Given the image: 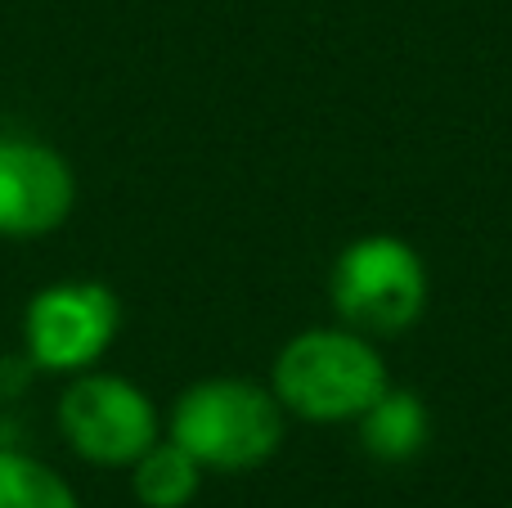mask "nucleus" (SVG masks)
I'll list each match as a JSON object with an SVG mask.
<instances>
[{
	"mask_svg": "<svg viewBox=\"0 0 512 508\" xmlns=\"http://www.w3.org/2000/svg\"><path fill=\"white\" fill-rule=\"evenodd\" d=\"M427 275L409 243L373 234L337 257L333 270V306L355 333H391L409 329L423 315Z\"/></svg>",
	"mask_w": 512,
	"mask_h": 508,
	"instance_id": "3",
	"label": "nucleus"
},
{
	"mask_svg": "<svg viewBox=\"0 0 512 508\" xmlns=\"http://www.w3.org/2000/svg\"><path fill=\"white\" fill-rule=\"evenodd\" d=\"M77 207V176L54 144L0 131V239H45Z\"/></svg>",
	"mask_w": 512,
	"mask_h": 508,
	"instance_id": "6",
	"label": "nucleus"
},
{
	"mask_svg": "<svg viewBox=\"0 0 512 508\" xmlns=\"http://www.w3.org/2000/svg\"><path fill=\"white\" fill-rule=\"evenodd\" d=\"M203 464L176 441H153L131 464V491L144 508H185L198 495Z\"/></svg>",
	"mask_w": 512,
	"mask_h": 508,
	"instance_id": "7",
	"label": "nucleus"
},
{
	"mask_svg": "<svg viewBox=\"0 0 512 508\" xmlns=\"http://www.w3.org/2000/svg\"><path fill=\"white\" fill-rule=\"evenodd\" d=\"M360 419H364V428H360L364 450L387 459V464L418 455L427 441V410L414 392H382Z\"/></svg>",
	"mask_w": 512,
	"mask_h": 508,
	"instance_id": "8",
	"label": "nucleus"
},
{
	"mask_svg": "<svg viewBox=\"0 0 512 508\" xmlns=\"http://www.w3.org/2000/svg\"><path fill=\"white\" fill-rule=\"evenodd\" d=\"M59 428L86 464L131 468L158 441V414L131 378L86 369L59 396Z\"/></svg>",
	"mask_w": 512,
	"mask_h": 508,
	"instance_id": "5",
	"label": "nucleus"
},
{
	"mask_svg": "<svg viewBox=\"0 0 512 508\" xmlns=\"http://www.w3.org/2000/svg\"><path fill=\"white\" fill-rule=\"evenodd\" d=\"M171 441L185 446L203 468L248 473L279 450L283 414L265 387L243 378H207L176 401Z\"/></svg>",
	"mask_w": 512,
	"mask_h": 508,
	"instance_id": "1",
	"label": "nucleus"
},
{
	"mask_svg": "<svg viewBox=\"0 0 512 508\" xmlns=\"http://www.w3.org/2000/svg\"><path fill=\"white\" fill-rule=\"evenodd\" d=\"M122 306L113 288L95 279L45 284L23 311L27 360L45 374H86L117 338Z\"/></svg>",
	"mask_w": 512,
	"mask_h": 508,
	"instance_id": "4",
	"label": "nucleus"
},
{
	"mask_svg": "<svg viewBox=\"0 0 512 508\" xmlns=\"http://www.w3.org/2000/svg\"><path fill=\"white\" fill-rule=\"evenodd\" d=\"M382 392L387 369L360 333H301L274 360V396L301 419H355Z\"/></svg>",
	"mask_w": 512,
	"mask_h": 508,
	"instance_id": "2",
	"label": "nucleus"
},
{
	"mask_svg": "<svg viewBox=\"0 0 512 508\" xmlns=\"http://www.w3.org/2000/svg\"><path fill=\"white\" fill-rule=\"evenodd\" d=\"M0 508H81L77 491L27 450H0Z\"/></svg>",
	"mask_w": 512,
	"mask_h": 508,
	"instance_id": "9",
	"label": "nucleus"
},
{
	"mask_svg": "<svg viewBox=\"0 0 512 508\" xmlns=\"http://www.w3.org/2000/svg\"><path fill=\"white\" fill-rule=\"evenodd\" d=\"M0 450H18V423L0 414Z\"/></svg>",
	"mask_w": 512,
	"mask_h": 508,
	"instance_id": "10",
	"label": "nucleus"
}]
</instances>
